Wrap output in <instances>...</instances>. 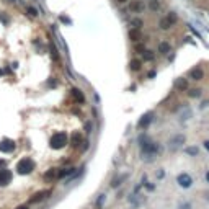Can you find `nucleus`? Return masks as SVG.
<instances>
[{
    "label": "nucleus",
    "mask_w": 209,
    "mask_h": 209,
    "mask_svg": "<svg viewBox=\"0 0 209 209\" xmlns=\"http://www.w3.org/2000/svg\"><path fill=\"white\" fill-rule=\"evenodd\" d=\"M103 199H105V194H102V196H100V199H98V206H102Z\"/></svg>",
    "instance_id": "obj_27"
},
{
    "label": "nucleus",
    "mask_w": 209,
    "mask_h": 209,
    "mask_svg": "<svg viewBox=\"0 0 209 209\" xmlns=\"http://www.w3.org/2000/svg\"><path fill=\"white\" fill-rule=\"evenodd\" d=\"M33 168H34V162L30 159V157H25V159H21L18 163H16V170H18V173H21V175L30 173Z\"/></svg>",
    "instance_id": "obj_2"
},
{
    "label": "nucleus",
    "mask_w": 209,
    "mask_h": 209,
    "mask_svg": "<svg viewBox=\"0 0 209 209\" xmlns=\"http://www.w3.org/2000/svg\"><path fill=\"white\" fill-rule=\"evenodd\" d=\"M51 193H52L51 190H44V191H39V193H36V194H34L33 198H31V199H30V203H38V201H43L44 198H47V196H49Z\"/></svg>",
    "instance_id": "obj_8"
},
{
    "label": "nucleus",
    "mask_w": 209,
    "mask_h": 209,
    "mask_svg": "<svg viewBox=\"0 0 209 209\" xmlns=\"http://www.w3.org/2000/svg\"><path fill=\"white\" fill-rule=\"evenodd\" d=\"M183 144H185V136L183 134H176L168 141V149L170 150H176V149H180Z\"/></svg>",
    "instance_id": "obj_3"
},
{
    "label": "nucleus",
    "mask_w": 209,
    "mask_h": 209,
    "mask_svg": "<svg viewBox=\"0 0 209 209\" xmlns=\"http://www.w3.org/2000/svg\"><path fill=\"white\" fill-rule=\"evenodd\" d=\"M18 209H26V206H21V208H18Z\"/></svg>",
    "instance_id": "obj_33"
},
{
    "label": "nucleus",
    "mask_w": 209,
    "mask_h": 209,
    "mask_svg": "<svg viewBox=\"0 0 209 209\" xmlns=\"http://www.w3.org/2000/svg\"><path fill=\"white\" fill-rule=\"evenodd\" d=\"M159 52H160V54H168V52H170V43L162 41V43L159 44Z\"/></svg>",
    "instance_id": "obj_15"
},
{
    "label": "nucleus",
    "mask_w": 209,
    "mask_h": 209,
    "mask_svg": "<svg viewBox=\"0 0 209 209\" xmlns=\"http://www.w3.org/2000/svg\"><path fill=\"white\" fill-rule=\"evenodd\" d=\"M129 12L131 13H141V12H144V3H142L141 0H131Z\"/></svg>",
    "instance_id": "obj_6"
},
{
    "label": "nucleus",
    "mask_w": 209,
    "mask_h": 209,
    "mask_svg": "<svg viewBox=\"0 0 209 209\" xmlns=\"http://www.w3.org/2000/svg\"><path fill=\"white\" fill-rule=\"evenodd\" d=\"M190 77L193 79V80H203V77H204L203 69H199V67L191 69V70H190Z\"/></svg>",
    "instance_id": "obj_9"
},
{
    "label": "nucleus",
    "mask_w": 209,
    "mask_h": 209,
    "mask_svg": "<svg viewBox=\"0 0 209 209\" xmlns=\"http://www.w3.org/2000/svg\"><path fill=\"white\" fill-rule=\"evenodd\" d=\"M188 95H190L191 98H198V96L201 95V90L199 88H193V90H190V92H188Z\"/></svg>",
    "instance_id": "obj_22"
},
{
    "label": "nucleus",
    "mask_w": 209,
    "mask_h": 209,
    "mask_svg": "<svg viewBox=\"0 0 209 209\" xmlns=\"http://www.w3.org/2000/svg\"><path fill=\"white\" fill-rule=\"evenodd\" d=\"M190 208H191V204H188V203H186V204H183V206H182V209H190Z\"/></svg>",
    "instance_id": "obj_28"
},
{
    "label": "nucleus",
    "mask_w": 209,
    "mask_h": 209,
    "mask_svg": "<svg viewBox=\"0 0 209 209\" xmlns=\"http://www.w3.org/2000/svg\"><path fill=\"white\" fill-rule=\"evenodd\" d=\"M206 180H208V182H209V172L206 173Z\"/></svg>",
    "instance_id": "obj_31"
},
{
    "label": "nucleus",
    "mask_w": 209,
    "mask_h": 209,
    "mask_svg": "<svg viewBox=\"0 0 209 209\" xmlns=\"http://www.w3.org/2000/svg\"><path fill=\"white\" fill-rule=\"evenodd\" d=\"M116 2H118V3H126L127 0H116Z\"/></svg>",
    "instance_id": "obj_30"
},
{
    "label": "nucleus",
    "mask_w": 209,
    "mask_h": 209,
    "mask_svg": "<svg viewBox=\"0 0 209 209\" xmlns=\"http://www.w3.org/2000/svg\"><path fill=\"white\" fill-rule=\"evenodd\" d=\"M0 150L2 152H13L15 150V142L10 141V139H3L0 142Z\"/></svg>",
    "instance_id": "obj_7"
},
{
    "label": "nucleus",
    "mask_w": 209,
    "mask_h": 209,
    "mask_svg": "<svg viewBox=\"0 0 209 209\" xmlns=\"http://www.w3.org/2000/svg\"><path fill=\"white\" fill-rule=\"evenodd\" d=\"M185 154H188V155H198V147H185Z\"/></svg>",
    "instance_id": "obj_21"
},
{
    "label": "nucleus",
    "mask_w": 209,
    "mask_h": 209,
    "mask_svg": "<svg viewBox=\"0 0 209 209\" xmlns=\"http://www.w3.org/2000/svg\"><path fill=\"white\" fill-rule=\"evenodd\" d=\"M152 116H154L152 113L144 114V116L141 118V121H139V124H137V126H139V127H147L149 124H150V121H152Z\"/></svg>",
    "instance_id": "obj_10"
},
{
    "label": "nucleus",
    "mask_w": 209,
    "mask_h": 209,
    "mask_svg": "<svg viewBox=\"0 0 209 209\" xmlns=\"http://www.w3.org/2000/svg\"><path fill=\"white\" fill-rule=\"evenodd\" d=\"M126 178H127V175H121L119 178H114L113 182H111V186H113V188L119 186V185H121V182H123V180H126Z\"/></svg>",
    "instance_id": "obj_18"
},
{
    "label": "nucleus",
    "mask_w": 209,
    "mask_h": 209,
    "mask_svg": "<svg viewBox=\"0 0 209 209\" xmlns=\"http://www.w3.org/2000/svg\"><path fill=\"white\" fill-rule=\"evenodd\" d=\"M72 93H74V96H75L77 100H80V102H83V100H85V98H83V95H82V92H80V90L74 88V90H72Z\"/></svg>",
    "instance_id": "obj_23"
},
{
    "label": "nucleus",
    "mask_w": 209,
    "mask_h": 209,
    "mask_svg": "<svg viewBox=\"0 0 209 209\" xmlns=\"http://www.w3.org/2000/svg\"><path fill=\"white\" fill-rule=\"evenodd\" d=\"M129 38L131 41H134V43H137V41L142 39V34H141V30H137V28H132L129 31Z\"/></svg>",
    "instance_id": "obj_11"
},
{
    "label": "nucleus",
    "mask_w": 209,
    "mask_h": 209,
    "mask_svg": "<svg viewBox=\"0 0 209 209\" xmlns=\"http://www.w3.org/2000/svg\"><path fill=\"white\" fill-rule=\"evenodd\" d=\"M141 67H142V61H141V59H132V61L129 62V69H131V70H134V72L141 70Z\"/></svg>",
    "instance_id": "obj_12"
},
{
    "label": "nucleus",
    "mask_w": 209,
    "mask_h": 209,
    "mask_svg": "<svg viewBox=\"0 0 209 209\" xmlns=\"http://www.w3.org/2000/svg\"><path fill=\"white\" fill-rule=\"evenodd\" d=\"M3 163H5V162H3V160H0V167H2V165H3Z\"/></svg>",
    "instance_id": "obj_32"
},
{
    "label": "nucleus",
    "mask_w": 209,
    "mask_h": 209,
    "mask_svg": "<svg viewBox=\"0 0 209 209\" xmlns=\"http://www.w3.org/2000/svg\"><path fill=\"white\" fill-rule=\"evenodd\" d=\"M159 26L162 28V30H168V28L172 26V21H170V20H168V18H167V16H165V18H162V20H160Z\"/></svg>",
    "instance_id": "obj_16"
},
{
    "label": "nucleus",
    "mask_w": 209,
    "mask_h": 209,
    "mask_svg": "<svg viewBox=\"0 0 209 209\" xmlns=\"http://www.w3.org/2000/svg\"><path fill=\"white\" fill-rule=\"evenodd\" d=\"M175 88L176 90H186L188 88V80L186 79H178L175 82Z\"/></svg>",
    "instance_id": "obj_14"
},
{
    "label": "nucleus",
    "mask_w": 209,
    "mask_h": 209,
    "mask_svg": "<svg viewBox=\"0 0 209 209\" xmlns=\"http://www.w3.org/2000/svg\"><path fill=\"white\" fill-rule=\"evenodd\" d=\"M176 182L182 188H190L191 183H193V180H191V176L188 175V173H180L178 178H176Z\"/></svg>",
    "instance_id": "obj_4"
},
{
    "label": "nucleus",
    "mask_w": 209,
    "mask_h": 209,
    "mask_svg": "<svg viewBox=\"0 0 209 209\" xmlns=\"http://www.w3.org/2000/svg\"><path fill=\"white\" fill-rule=\"evenodd\" d=\"M142 57H144V61H154V59H155V54H154V52H152V51H144V52H142Z\"/></svg>",
    "instance_id": "obj_17"
},
{
    "label": "nucleus",
    "mask_w": 209,
    "mask_h": 209,
    "mask_svg": "<svg viewBox=\"0 0 209 209\" xmlns=\"http://www.w3.org/2000/svg\"><path fill=\"white\" fill-rule=\"evenodd\" d=\"M57 173H59V170H57V168H51V170H47V172L44 173V180H56V178H57Z\"/></svg>",
    "instance_id": "obj_13"
},
{
    "label": "nucleus",
    "mask_w": 209,
    "mask_h": 209,
    "mask_svg": "<svg viewBox=\"0 0 209 209\" xmlns=\"http://www.w3.org/2000/svg\"><path fill=\"white\" fill-rule=\"evenodd\" d=\"M12 182V172L7 168H2L0 170V186H5Z\"/></svg>",
    "instance_id": "obj_5"
},
{
    "label": "nucleus",
    "mask_w": 209,
    "mask_h": 209,
    "mask_svg": "<svg viewBox=\"0 0 209 209\" xmlns=\"http://www.w3.org/2000/svg\"><path fill=\"white\" fill-rule=\"evenodd\" d=\"M150 10H152V12H157V10H160V3L157 2V0H150Z\"/></svg>",
    "instance_id": "obj_24"
},
{
    "label": "nucleus",
    "mask_w": 209,
    "mask_h": 209,
    "mask_svg": "<svg viewBox=\"0 0 209 209\" xmlns=\"http://www.w3.org/2000/svg\"><path fill=\"white\" fill-rule=\"evenodd\" d=\"M167 18L170 20V21H172V25H175L176 23V20H178V16H176V13H173V12H170L168 15H167Z\"/></svg>",
    "instance_id": "obj_25"
},
{
    "label": "nucleus",
    "mask_w": 209,
    "mask_h": 209,
    "mask_svg": "<svg viewBox=\"0 0 209 209\" xmlns=\"http://www.w3.org/2000/svg\"><path fill=\"white\" fill-rule=\"evenodd\" d=\"M65 144H67V134L65 132H56L51 137V147L56 149V150L62 149Z\"/></svg>",
    "instance_id": "obj_1"
},
{
    "label": "nucleus",
    "mask_w": 209,
    "mask_h": 209,
    "mask_svg": "<svg viewBox=\"0 0 209 209\" xmlns=\"http://www.w3.org/2000/svg\"><path fill=\"white\" fill-rule=\"evenodd\" d=\"M80 141H82L80 134H79V132H74V136H72V145H74V147H77V145L80 144Z\"/></svg>",
    "instance_id": "obj_20"
},
{
    "label": "nucleus",
    "mask_w": 209,
    "mask_h": 209,
    "mask_svg": "<svg viewBox=\"0 0 209 209\" xmlns=\"http://www.w3.org/2000/svg\"><path fill=\"white\" fill-rule=\"evenodd\" d=\"M190 118H191V111L188 110V108H186V110H185V111H182V119H183V121L190 119Z\"/></svg>",
    "instance_id": "obj_26"
},
{
    "label": "nucleus",
    "mask_w": 209,
    "mask_h": 209,
    "mask_svg": "<svg viewBox=\"0 0 209 209\" xmlns=\"http://www.w3.org/2000/svg\"><path fill=\"white\" fill-rule=\"evenodd\" d=\"M204 147H206L208 150H209V141H206V142H204Z\"/></svg>",
    "instance_id": "obj_29"
},
{
    "label": "nucleus",
    "mask_w": 209,
    "mask_h": 209,
    "mask_svg": "<svg viewBox=\"0 0 209 209\" xmlns=\"http://www.w3.org/2000/svg\"><path fill=\"white\" fill-rule=\"evenodd\" d=\"M131 26H134V28H137V30H141V28L144 26V23H142L141 18H134V20H131Z\"/></svg>",
    "instance_id": "obj_19"
}]
</instances>
